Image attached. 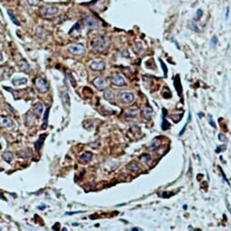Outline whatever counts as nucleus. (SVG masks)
Segmentation results:
<instances>
[{
    "label": "nucleus",
    "instance_id": "f3484780",
    "mask_svg": "<svg viewBox=\"0 0 231 231\" xmlns=\"http://www.w3.org/2000/svg\"><path fill=\"white\" fill-rule=\"evenodd\" d=\"M62 104L65 106L66 109H68L70 106V96L68 94L67 91H64L62 94Z\"/></svg>",
    "mask_w": 231,
    "mask_h": 231
},
{
    "label": "nucleus",
    "instance_id": "20e7f679",
    "mask_svg": "<svg viewBox=\"0 0 231 231\" xmlns=\"http://www.w3.org/2000/svg\"><path fill=\"white\" fill-rule=\"evenodd\" d=\"M83 23L85 24V25L87 27L91 28L92 30H96L100 27V23L96 18H94L93 16H91V15L85 16L83 18Z\"/></svg>",
    "mask_w": 231,
    "mask_h": 231
},
{
    "label": "nucleus",
    "instance_id": "c756f323",
    "mask_svg": "<svg viewBox=\"0 0 231 231\" xmlns=\"http://www.w3.org/2000/svg\"><path fill=\"white\" fill-rule=\"evenodd\" d=\"M219 141H221V142H226L227 141V138H226V136L223 135V134H219Z\"/></svg>",
    "mask_w": 231,
    "mask_h": 231
},
{
    "label": "nucleus",
    "instance_id": "1a4fd4ad",
    "mask_svg": "<svg viewBox=\"0 0 231 231\" xmlns=\"http://www.w3.org/2000/svg\"><path fill=\"white\" fill-rule=\"evenodd\" d=\"M91 69L95 70V72H101V70H105L106 68V64L104 62L102 61H93L91 65H90Z\"/></svg>",
    "mask_w": 231,
    "mask_h": 231
},
{
    "label": "nucleus",
    "instance_id": "2eb2a0df",
    "mask_svg": "<svg viewBox=\"0 0 231 231\" xmlns=\"http://www.w3.org/2000/svg\"><path fill=\"white\" fill-rule=\"evenodd\" d=\"M27 79L26 78H14L12 80V83L14 85V86H23V85H25L27 83Z\"/></svg>",
    "mask_w": 231,
    "mask_h": 231
},
{
    "label": "nucleus",
    "instance_id": "9d476101",
    "mask_svg": "<svg viewBox=\"0 0 231 231\" xmlns=\"http://www.w3.org/2000/svg\"><path fill=\"white\" fill-rule=\"evenodd\" d=\"M43 112V103H41V102L35 103L33 105V113L34 114V116L36 117L37 118H39L42 116Z\"/></svg>",
    "mask_w": 231,
    "mask_h": 231
},
{
    "label": "nucleus",
    "instance_id": "e433bc0d",
    "mask_svg": "<svg viewBox=\"0 0 231 231\" xmlns=\"http://www.w3.org/2000/svg\"><path fill=\"white\" fill-rule=\"evenodd\" d=\"M2 58H3V56H2V53H1V51H0V61H2V60H3Z\"/></svg>",
    "mask_w": 231,
    "mask_h": 231
},
{
    "label": "nucleus",
    "instance_id": "58836bf2",
    "mask_svg": "<svg viewBox=\"0 0 231 231\" xmlns=\"http://www.w3.org/2000/svg\"><path fill=\"white\" fill-rule=\"evenodd\" d=\"M183 209H187V205H184V206H183Z\"/></svg>",
    "mask_w": 231,
    "mask_h": 231
},
{
    "label": "nucleus",
    "instance_id": "6e6552de",
    "mask_svg": "<svg viewBox=\"0 0 231 231\" xmlns=\"http://www.w3.org/2000/svg\"><path fill=\"white\" fill-rule=\"evenodd\" d=\"M111 83L114 85V86H117V87H123L125 86L127 83H126V80L125 79H124L121 75L119 74H115L111 77V80H110Z\"/></svg>",
    "mask_w": 231,
    "mask_h": 231
},
{
    "label": "nucleus",
    "instance_id": "a878e982",
    "mask_svg": "<svg viewBox=\"0 0 231 231\" xmlns=\"http://www.w3.org/2000/svg\"><path fill=\"white\" fill-rule=\"evenodd\" d=\"M162 128L163 130H167L170 128V124L168 123L167 120H165V118L164 117V120H163V124H162Z\"/></svg>",
    "mask_w": 231,
    "mask_h": 231
},
{
    "label": "nucleus",
    "instance_id": "72a5a7b5",
    "mask_svg": "<svg viewBox=\"0 0 231 231\" xmlns=\"http://www.w3.org/2000/svg\"><path fill=\"white\" fill-rule=\"evenodd\" d=\"M228 14H229V8H227V13H226V19L228 18Z\"/></svg>",
    "mask_w": 231,
    "mask_h": 231
},
{
    "label": "nucleus",
    "instance_id": "9b49d317",
    "mask_svg": "<svg viewBox=\"0 0 231 231\" xmlns=\"http://www.w3.org/2000/svg\"><path fill=\"white\" fill-rule=\"evenodd\" d=\"M18 67L20 69V70H22V72H25V73L30 74L31 72H32V69H31L29 63L25 60H24V59H22V60H20L18 62Z\"/></svg>",
    "mask_w": 231,
    "mask_h": 231
},
{
    "label": "nucleus",
    "instance_id": "4c0bfd02",
    "mask_svg": "<svg viewBox=\"0 0 231 231\" xmlns=\"http://www.w3.org/2000/svg\"><path fill=\"white\" fill-rule=\"evenodd\" d=\"M133 230H141L140 228H136V227H135V228H133Z\"/></svg>",
    "mask_w": 231,
    "mask_h": 231
},
{
    "label": "nucleus",
    "instance_id": "c9c22d12",
    "mask_svg": "<svg viewBox=\"0 0 231 231\" xmlns=\"http://www.w3.org/2000/svg\"><path fill=\"white\" fill-rule=\"evenodd\" d=\"M227 208H228V210H229V212L231 213V208L229 207V205H228V203H227Z\"/></svg>",
    "mask_w": 231,
    "mask_h": 231
},
{
    "label": "nucleus",
    "instance_id": "c85d7f7f",
    "mask_svg": "<svg viewBox=\"0 0 231 231\" xmlns=\"http://www.w3.org/2000/svg\"><path fill=\"white\" fill-rule=\"evenodd\" d=\"M201 15H202V10H201V9H198V10H197V13H196V19L199 20L201 17Z\"/></svg>",
    "mask_w": 231,
    "mask_h": 231
},
{
    "label": "nucleus",
    "instance_id": "aec40b11",
    "mask_svg": "<svg viewBox=\"0 0 231 231\" xmlns=\"http://www.w3.org/2000/svg\"><path fill=\"white\" fill-rule=\"evenodd\" d=\"M152 115H153V109L150 108H146L144 109V117L147 119L150 120L152 118Z\"/></svg>",
    "mask_w": 231,
    "mask_h": 231
},
{
    "label": "nucleus",
    "instance_id": "39448f33",
    "mask_svg": "<svg viewBox=\"0 0 231 231\" xmlns=\"http://www.w3.org/2000/svg\"><path fill=\"white\" fill-rule=\"evenodd\" d=\"M34 84H35V87H36V88L38 90V91L41 92V93H46L48 91V90H49L48 84L41 77H38V78L35 79Z\"/></svg>",
    "mask_w": 231,
    "mask_h": 231
},
{
    "label": "nucleus",
    "instance_id": "f03ea898",
    "mask_svg": "<svg viewBox=\"0 0 231 231\" xmlns=\"http://www.w3.org/2000/svg\"><path fill=\"white\" fill-rule=\"evenodd\" d=\"M40 11V14L43 17H51V16H53L55 15L59 9L57 7L55 6H51V5H48V6H43L40 7L39 9Z\"/></svg>",
    "mask_w": 231,
    "mask_h": 231
},
{
    "label": "nucleus",
    "instance_id": "b1692460",
    "mask_svg": "<svg viewBox=\"0 0 231 231\" xmlns=\"http://www.w3.org/2000/svg\"><path fill=\"white\" fill-rule=\"evenodd\" d=\"M158 146H159V139H158V138H154V139L152 141L151 146H149V149L154 150V149H156Z\"/></svg>",
    "mask_w": 231,
    "mask_h": 231
},
{
    "label": "nucleus",
    "instance_id": "7c9ffc66",
    "mask_svg": "<svg viewBox=\"0 0 231 231\" xmlns=\"http://www.w3.org/2000/svg\"><path fill=\"white\" fill-rule=\"evenodd\" d=\"M160 62H161V64H162V68H163V70H164V75H167V69H166V67H165V65H164V62H163L162 60H160Z\"/></svg>",
    "mask_w": 231,
    "mask_h": 231
},
{
    "label": "nucleus",
    "instance_id": "393cba45",
    "mask_svg": "<svg viewBox=\"0 0 231 231\" xmlns=\"http://www.w3.org/2000/svg\"><path fill=\"white\" fill-rule=\"evenodd\" d=\"M41 0H26V2L31 6V7H36L39 5Z\"/></svg>",
    "mask_w": 231,
    "mask_h": 231
},
{
    "label": "nucleus",
    "instance_id": "473e14b6",
    "mask_svg": "<svg viewBox=\"0 0 231 231\" xmlns=\"http://www.w3.org/2000/svg\"><path fill=\"white\" fill-rule=\"evenodd\" d=\"M188 123H189V122L187 121V123L185 124V126L183 127V128L182 129V131H181V132L179 133V135H183V133L185 132V128H186V127H187V125H188Z\"/></svg>",
    "mask_w": 231,
    "mask_h": 231
},
{
    "label": "nucleus",
    "instance_id": "4468645a",
    "mask_svg": "<svg viewBox=\"0 0 231 231\" xmlns=\"http://www.w3.org/2000/svg\"><path fill=\"white\" fill-rule=\"evenodd\" d=\"M45 136H46V134H43L39 136V139L35 142L34 143V148H35V151H36L37 153L40 151V149L42 148L43 145V142L45 140Z\"/></svg>",
    "mask_w": 231,
    "mask_h": 231
},
{
    "label": "nucleus",
    "instance_id": "412c9836",
    "mask_svg": "<svg viewBox=\"0 0 231 231\" xmlns=\"http://www.w3.org/2000/svg\"><path fill=\"white\" fill-rule=\"evenodd\" d=\"M140 159L143 161L146 164H150L151 163V161H152V157H151V155L150 154H143L141 157H140Z\"/></svg>",
    "mask_w": 231,
    "mask_h": 231
},
{
    "label": "nucleus",
    "instance_id": "bb28decb",
    "mask_svg": "<svg viewBox=\"0 0 231 231\" xmlns=\"http://www.w3.org/2000/svg\"><path fill=\"white\" fill-rule=\"evenodd\" d=\"M68 77H69V79H70V83H72V85L73 87H76L77 82H76V80H74L73 76L72 75V73H68Z\"/></svg>",
    "mask_w": 231,
    "mask_h": 231
},
{
    "label": "nucleus",
    "instance_id": "ddd939ff",
    "mask_svg": "<svg viewBox=\"0 0 231 231\" xmlns=\"http://www.w3.org/2000/svg\"><path fill=\"white\" fill-rule=\"evenodd\" d=\"M92 157H93V154L91 152H85L83 154L80 155V163L83 164H86L88 163H90L91 160H92Z\"/></svg>",
    "mask_w": 231,
    "mask_h": 231
},
{
    "label": "nucleus",
    "instance_id": "a211bd4d",
    "mask_svg": "<svg viewBox=\"0 0 231 231\" xmlns=\"http://www.w3.org/2000/svg\"><path fill=\"white\" fill-rule=\"evenodd\" d=\"M2 157H3V159L5 160V161L7 162V163H11L12 162V160H13V157H14V155H13V154L11 153V152H6V153H4L3 154V155H2Z\"/></svg>",
    "mask_w": 231,
    "mask_h": 231
},
{
    "label": "nucleus",
    "instance_id": "423d86ee",
    "mask_svg": "<svg viewBox=\"0 0 231 231\" xmlns=\"http://www.w3.org/2000/svg\"><path fill=\"white\" fill-rule=\"evenodd\" d=\"M119 99L124 104H131V103H133L135 97L132 92L124 91L119 94Z\"/></svg>",
    "mask_w": 231,
    "mask_h": 231
},
{
    "label": "nucleus",
    "instance_id": "2f4dec72",
    "mask_svg": "<svg viewBox=\"0 0 231 231\" xmlns=\"http://www.w3.org/2000/svg\"><path fill=\"white\" fill-rule=\"evenodd\" d=\"M226 147H227V145H223L222 146L218 147V148L216 149V153H220L223 149H226Z\"/></svg>",
    "mask_w": 231,
    "mask_h": 231
},
{
    "label": "nucleus",
    "instance_id": "6ab92c4d",
    "mask_svg": "<svg viewBox=\"0 0 231 231\" xmlns=\"http://www.w3.org/2000/svg\"><path fill=\"white\" fill-rule=\"evenodd\" d=\"M114 98H115V94H114V92H113L112 91H105V93H104V98H105V99L110 101V100H113Z\"/></svg>",
    "mask_w": 231,
    "mask_h": 231
},
{
    "label": "nucleus",
    "instance_id": "5701e85b",
    "mask_svg": "<svg viewBox=\"0 0 231 231\" xmlns=\"http://www.w3.org/2000/svg\"><path fill=\"white\" fill-rule=\"evenodd\" d=\"M49 111H50V108L47 109V110L45 111V114H44V117H43V126L42 127L43 128H45L47 127V122H48V117H49Z\"/></svg>",
    "mask_w": 231,
    "mask_h": 231
},
{
    "label": "nucleus",
    "instance_id": "cd10ccee",
    "mask_svg": "<svg viewBox=\"0 0 231 231\" xmlns=\"http://www.w3.org/2000/svg\"><path fill=\"white\" fill-rule=\"evenodd\" d=\"M217 43H218V39L216 36H213L210 40V46L212 48H215V46L217 45Z\"/></svg>",
    "mask_w": 231,
    "mask_h": 231
},
{
    "label": "nucleus",
    "instance_id": "dca6fc26",
    "mask_svg": "<svg viewBox=\"0 0 231 231\" xmlns=\"http://www.w3.org/2000/svg\"><path fill=\"white\" fill-rule=\"evenodd\" d=\"M140 164L137 163V162H135V161H133V162H131L130 164H128V165H127V169L129 170V171H131V172H138L139 170H140Z\"/></svg>",
    "mask_w": 231,
    "mask_h": 231
},
{
    "label": "nucleus",
    "instance_id": "4be33fe9",
    "mask_svg": "<svg viewBox=\"0 0 231 231\" xmlns=\"http://www.w3.org/2000/svg\"><path fill=\"white\" fill-rule=\"evenodd\" d=\"M7 13H8V14H9V17H10V19H11V21L15 25H20V23L18 22V20L16 19V17L14 16V14L10 11V10H8L7 11Z\"/></svg>",
    "mask_w": 231,
    "mask_h": 231
},
{
    "label": "nucleus",
    "instance_id": "f257e3e1",
    "mask_svg": "<svg viewBox=\"0 0 231 231\" xmlns=\"http://www.w3.org/2000/svg\"><path fill=\"white\" fill-rule=\"evenodd\" d=\"M91 47L98 53L106 52L110 47V39L106 35H98L92 39Z\"/></svg>",
    "mask_w": 231,
    "mask_h": 231
},
{
    "label": "nucleus",
    "instance_id": "f704fd0d",
    "mask_svg": "<svg viewBox=\"0 0 231 231\" xmlns=\"http://www.w3.org/2000/svg\"><path fill=\"white\" fill-rule=\"evenodd\" d=\"M210 125L213 127H216V125H215V124H214V122H213L212 120H211V117H210Z\"/></svg>",
    "mask_w": 231,
    "mask_h": 231
},
{
    "label": "nucleus",
    "instance_id": "0eeeda50",
    "mask_svg": "<svg viewBox=\"0 0 231 231\" xmlns=\"http://www.w3.org/2000/svg\"><path fill=\"white\" fill-rule=\"evenodd\" d=\"M93 85L98 88V91H104L106 88V81L102 77H97L93 80Z\"/></svg>",
    "mask_w": 231,
    "mask_h": 231
},
{
    "label": "nucleus",
    "instance_id": "f8f14e48",
    "mask_svg": "<svg viewBox=\"0 0 231 231\" xmlns=\"http://www.w3.org/2000/svg\"><path fill=\"white\" fill-rule=\"evenodd\" d=\"M14 127V122L8 117H0V127L2 128H11Z\"/></svg>",
    "mask_w": 231,
    "mask_h": 231
},
{
    "label": "nucleus",
    "instance_id": "7ed1b4c3",
    "mask_svg": "<svg viewBox=\"0 0 231 231\" xmlns=\"http://www.w3.org/2000/svg\"><path fill=\"white\" fill-rule=\"evenodd\" d=\"M69 52H70L72 54L76 55V56H80L85 54L86 52V48L82 43H77V44H72L68 47Z\"/></svg>",
    "mask_w": 231,
    "mask_h": 231
}]
</instances>
